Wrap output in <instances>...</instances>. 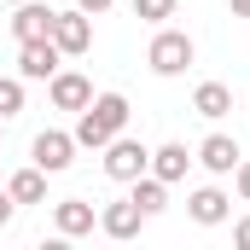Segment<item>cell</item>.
<instances>
[{"label": "cell", "mask_w": 250, "mask_h": 250, "mask_svg": "<svg viewBox=\"0 0 250 250\" xmlns=\"http://www.w3.org/2000/svg\"><path fill=\"white\" fill-rule=\"evenodd\" d=\"M123 128H128V99L123 93H99V99H87V111H76V146L105 151V140H117Z\"/></svg>", "instance_id": "1"}, {"label": "cell", "mask_w": 250, "mask_h": 250, "mask_svg": "<svg viewBox=\"0 0 250 250\" xmlns=\"http://www.w3.org/2000/svg\"><path fill=\"white\" fill-rule=\"evenodd\" d=\"M53 47H59L64 59H82L87 47H93V12H53Z\"/></svg>", "instance_id": "2"}, {"label": "cell", "mask_w": 250, "mask_h": 250, "mask_svg": "<svg viewBox=\"0 0 250 250\" xmlns=\"http://www.w3.org/2000/svg\"><path fill=\"white\" fill-rule=\"evenodd\" d=\"M146 169H151V151H146L140 140H128V134L105 140V175H111V181H140Z\"/></svg>", "instance_id": "3"}, {"label": "cell", "mask_w": 250, "mask_h": 250, "mask_svg": "<svg viewBox=\"0 0 250 250\" xmlns=\"http://www.w3.org/2000/svg\"><path fill=\"white\" fill-rule=\"evenodd\" d=\"M146 64H151L157 76H187V64H192V35H181V29H157Z\"/></svg>", "instance_id": "4"}, {"label": "cell", "mask_w": 250, "mask_h": 250, "mask_svg": "<svg viewBox=\"0 0 250 250\" xmlns=\"http://www.w3.org/2000/svg\"><path fill=\"white\" fill-rule=\"evenodd\" d=\"M29 157H35V169H47V175H64V169L76 163V134L41 128V134H35V146H29Z\"/></svg>", "instance_id": "5"}, {"label": "cell", "mask_w": 250, "mask_h": 250, "mask_svg": "<svg viewBox=\"0 0 250 250\" xmlns=\"http://www.w3.org/2000/svg\"><path fill=\"white\" fill-rule=\"evenodd\" d=\"M59 47H53V35L47 41H18V76L23 82H53L59 76Z\"/></svg>", "instance_id": "6"}, {"label": "cell", "mask_w": 250, "mask_h": 250, "mask_svg": "<svg viewBox=\"0 0 250 250\" xmlns=\"http://www.w3.org/2000/svg\"><path fill=\"white\" fill-rule=\"evenodd\" d=\"M93 204L87 198H64V204H53V227H59V239H82V233H93Z\"/></svg>", "instance_id": "7"}, {"label": "cell", "mask_w": 250, "mask_h": 250, "mask_svg": "<svg viewBox=\"0 0 250 250\" xmlns=\"http://www.w3.org/2000/svg\"><path fill=\"white\" fill-rule=\"evenodd\" d=\"M99 227H105L111 239H134V233L146 227V209H140L134 198H117V204H105V209H99Z\"/></svg>", "instance_id": "8"}, {"label": "cell", "mask_w": 250, "mask_h": 250, "mask_svg": "<svg viewBox=\"0 0 250 250\" xmlns=\"http://www.w3.org/2000/svg\"><path fill=\"white\" fill-rule=\"evenodd\" d=\"M239 157H245V151H239V140H233V134H209V140L198 146V163H204L209 175H233V169H239Z\"/></svg>", "instance_id": "9"}, {"label": "cell", "mask_w": 250, "mask_h": 250, "mask_svg": "<svg viewBox=\"0 0 250 250\" xmlns=\"http://www.w3.org/2000/svg\"><path fill=\"white\" fill-rule=\"evenodd\" d=\"M47 87H53V105H59V111H87V99H93V87H87L82 70H59Z\"/></svg>", "instance_id": "10"}, {"label": "cell", "mask_w": 250, "mask_h": 250, "mask_svg": "<svg viewBox=\"0 0 250 250\" xmlns=\"http://www.w3.org/2000/svg\"><path fill=\"white\" fill-rule=\"evenodd\" d=\"M12 35H18V41H47V35H53V6L23 0V6H18V18H12Z\"/></svg>", "instance_id": "11"}, {"label": "cell", "mask_w": 250, "mask_h": 250, "mask_svg": "<svg viewBox=\"0 0 250 250\" xmlns=\"http://www.w3.org/2000/svg\"><path fill=\"white\" fill-rule=\"evenodd\" d=\"M227 204H233V198H227L221 187H198V192L187 198V209H192L198 227H221V221H227Z\"/></svg>", "instance_id": "12"}, {"label": "cell", "mask_w": 250, "mask_h": 250, "mask_svg": "<svg viewBox=\"0 0 250 250\" xmlns=\"http://www.w3.org/2000/svg\"><path fill=\"white\" fill-rule=\"evenodd\" d=\"M192 163H198V157H192L181 140H169V146H157V151H151V175H157V181H181Z\"/></svg>", "instance_id": "13"}, {"label": "cell", "mask_w": 250, "mask_h": 250, "mask_svg": "<svg viewBox=\"0 0 250 250\" xmlns=\"http://www.w3.org/2000/svg\"><path fill=\"white\" fill-rule=\"evenodd\" d=\"M128 198H134V204H140V209H146V221H151V215H157V209H163V204H169V181H157V175H151V169H146V175H140V181H128Z\"/></svg>", "instance_id": "14"}, {"label": "cell", "mask_w": 250, "mask_h": 250, "mask_svg": "<svg viewBox=\"0 0 250 250\" xmlns=\"http://www.w3.org/2000/svg\"><path fill=\"white\" fill-rule=\"evenodd\" d=\"M192 111H198V117H209V123H215V117H227V111H233L227 82H204V87L192 93Z\"/></svg>", "instance_id": "15"}, {"label": "cell", "mask_w": 250, "mask_h": 250, "mask_svg": "<svg viewBox=\"0 0 250 250\" xmlns=\"http://www.w3.org/2000/svg\"><path fill=\"white\" fill-rule=\"evenodd\" d=\"M6 192H12L18 204H47V169H35V163H29V169H18Z\"/></svg>", "instance_id": "16"}, {"label": "cell", "mask_w": 250, "mask_h": 250, "mask_svg": "<svg viewBox=\"0 0 250 250\" xmlns=\"http://www.w3.org/2000/svg\"><path fill=\"white\" fill-rule=\"evenodd\" d=\"M23 111V76H0V123Z\"/></svg>", "instance_id": "17"}, {"label": "cell", "mask_w": 250, "mask_h": 250, "mask_svg": "<svg viewBox=\"0 0 250 250\" xmlns=\"http://www.w3.org/2000/svg\"><path fill=\"white\" fill-rule=\"evenodd\" d=\"M134 18H146V23H163V18H175V0H134Z\"/></svg>", "instance_id": "18"}, {"label": "cell", "mask_w": 250, "mask_h": 250, "mask_svg": "<svg viewBox=\"0 0 250 250\" xmlns=\"http://www.w3.org/2000/svg\"><path fill=\"white\" fill-rule=\"evenodd\" d=\"M233 175H239V198L250 204V157H239V169H233Z\"/></svg>", "instance_id": "19"}, {"label": "cell", "mask_w": 250, "mask_h": 250, "mask_svg": "<svg viewBox=\"0 0 250 250\" xmlns=\"http://www.w3.org/2000/svg\"><path fill=\"white\" fill-rule=\"evenodd\" d=\"M233 245H239V250H250V215L239 221V227H233Z\"/></svg>", "instance_id": "20"}, {"label": "cell", "mask_w": 250, "mask_h": 250, "mask_svg": "<svg viewBox=\"0 0 250 250\" xmlns=\"http://www.w3.org/2000/svg\"><path fill=\"white\" fill-rule=\"evenodd\" d=\"M12 209H18V198H12V192H0V227L12 221Z\"/></svg>", "instance_id": "21"}, {"label": "cell", "mask_w": 250, "mask_h": 250, "mask_svg": "<svg viewBox=\"0 0 250 250\" xmlns=\"http://www.w3.org/2000/svg\"><path fill=\"white\" fill-rule=\"evenodd\" d=\"M76 6H82V12H93V18H99V12H105V6H111V0H76Z\"/></svg>", "instance_id": "22"}, {"label": "cell", "mask_w": 250, "mask_h": 250, "mask_svg": "<svg viewBox=\"0 0 250 250\" xmlns=\"http://www.w3.org/2000/svg\"><path fill=\"white\" fill-rule=\"evenodd\" d=\"M233 6V18H250V0H227Z\"/></svg>", "instance_id": "23"}, {"label": "cell", "mask_w": 250, "mask_h": 250, "mask_svg": "<svg viewBox=\"0 0 250 250\" xmlns=\"http://www.w3.org/2000/svg\"><path fill=\"white\" fill-rule=\"evenodd\" d=\"M12 6H23V0H12Z\"/></svg>", "instance_id": "24"}]
</instances>
